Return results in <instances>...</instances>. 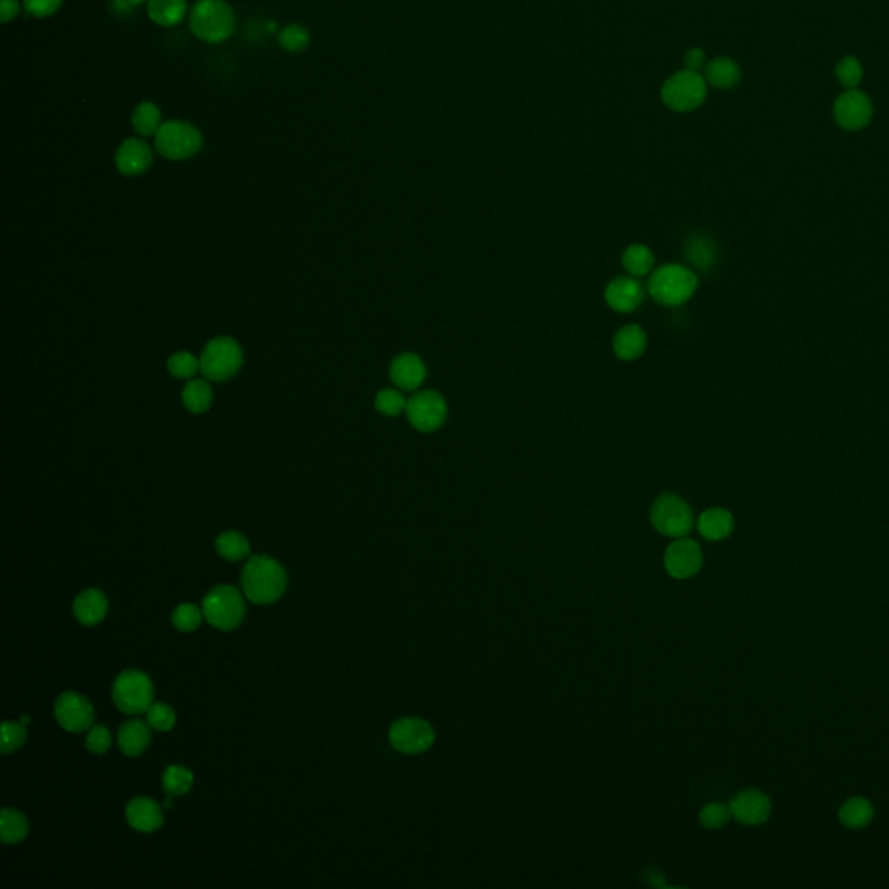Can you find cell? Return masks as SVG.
Instances as JSON below:
<instances>
[{
	"label": "cell",
	"instance_id": "6da1fadb",
	"mask_svg": "<svg viewBox=\"0 0 889 889\" xmlns=\"http://www.w3.org/2000/svg\"><path fill=\"white\" fill-rule=\"evenodd\" d=\"M242 587L247 598L256 605H269L282 598L287 587V575L278 561L259 554L247 561L242 571Z\"/></svg>",
	"mask_w": 889,
	"mask_h": 889
},
{
	"label": "cell",
	"instance_id": "7a4b0ae2",
	"mask_svg": "<svg viewBox=\"0 0 889 889\" xmlns=\"http://www.w3.org/2000/svg\"><path fill=\"white\" fill-rule=\"evenodd\" d=\"M699 287L697 273L682 265H663L657 268L646 285L650 298L667 308H678L690 301Z\"/></svg>",
	"mask_w": 889,
	"mask_h": 889
},
{
	"label": "cell",
	"instance_id": "3957f363",
	"mask_svg": "<svg viewBox=\"0 0 889 889\" xmlns=\"http://www.w3.org/2000/svg\"><path fill=\"white\" fill-rule=\"evenodd\" d=\"M191 32L210 44L223 42L235 32V13L225 0H198L189 16Z\"/></svg>",
	"mask_w": 889,
	"mask_h": 889
},
{
	"label": "cell",
	"instance_id": "277c9868",
	"mask_svg": "<svg viewBox=\"0 0 889 889\" xmlns=\"http://www.w3.org/2000/svg\"><path fill=\"white\" fill-rule=\"evenodd\" d=\"M650 520L655 530L665 537H686L693 529V512L688 502L676 493H662L652 506Z\"/></svg>",
	"mask_w": 889,
	"mask_h": 889
},
{
	"label": "cell",
	"instance_id": "5b68a950",
	"mask_svg": "<svg viewBox=\"0 0 889 889\" xmlns=\"http://www.w3.org/2000/svg\"><path fill=\"white\" fill-rule=\"evenodd\" d=\"M200 131L183 120H171L160 126L155 134V148L169 160H187L202 148Z\"/></svg>",
	"mask_w": 889,
	"mask_h": 889
},
{
	"label": "cell",
	"instance_id": "8992f818",
	"mask_svg": "<svg viewBox=\"0 0 889 889\" xmlns=\"http://www.w3.org/2000/svg\"><path fill=\"white\" fill-rule=\"evenodd\" d=\"M202 611L208 624L221 631H231L242 624L246 603L237 587L217 586L204 598Z\"/></svg>",
	"mask_w": 889,
	"mask_h": 889
},
{
	"label": "cell",
	"instance_id": "52a82bcc",
	"mask_svg": "<svg viewBox=\"0 0 889 889\" xmlns=\"http://www.w3.org/2000/svg\"><path fill=\"white\" fill-rule=\"evenodd\" d=\"M663 105L674 112L697 110L707 97V82L699 72L682 70L663 84Z\"/></svg>",
	"mask_w": 889,
	"mask_h": 889
},
{
	"label": "cell",
	"instance_id": "ba28073f",
	"mask_svg": "<svg viewBox=\"0 0 889 889\" xmlns=\"http://www.w3.org/2000/svg\"><path fill=\"white\" fill-rule=\"evenodd\" d=\"M244 363L240 344L231 338H217L208 342L200 357V372L214 382L233 378Z\"/></svg>",
	"mask_w": 889,
	"mask_h": 889
},
{
	"label": "cell",
	"instance_id": "9c48e42d",
	"mask_svg": "<svg viewBox=\"0 0 889 889\" xmlns=\"http://www.w3.org/2000/svg\"><path fill=\"white\" fill-rule=\"evenodd\" d=\"M114 702L126 714L146 712L153 703V682L141 671H124L114 682Z\"/></svg>",
	"mask_w": 889,
	"mask_h": 889
},
{
	"label": "cell",
	"instance_id": "30bf717a",
	"mask_svg": "<svg viewBox=\"0 0 889 889\" xmlns=\"http://www.w3.org/2000/svg\"><path fill=\"white\" fill-rule=\"evenodd\" d=\"M407 417L410 424L420 433H435L449 416L445 398L433 389L419 391L407 401Z\"/></svg>",
	"mask_w": 889,
	"mask_h": 889
},
{
	"label": "cell",
	"instance_id": "8fae6325",
	"mask_svg": "<svg viewBox=\"0 0 889 889\" xmlns=\"http://www.w3.org/2000/svg\"><path fill=\"white\" fill-rule=\"evenodd\" d=\"M389 742L401 754H420L435 743V730L426 719H398L389 730Z\"/></svg>",
	"mask_w": 889,
	"mask_h": 889
},
{
	"label": "cell",
	"instance_id": "7c38bea8",
	"mask_svg": "<svg viewBox=\"0 0 889 889\" xmlns=\"http://www.w3.org/2000/svg\"><path fill=\"white\" fill-rule=\"evenodd\" d=\"M663 565L667 573L678 581L695 577L703 565L701 546L686 537L676 539L672 544H669V548L665 549Z\"/></svg>",
	"mask_w": 889,
	"mask_h": 889
},
{
	"label": "cell",
	"instance_id": "4fadbf2b",
	"mask_svg": "<svg viewBox=\"0 0 889 889\" xmlns=\"http://www.w3.org/2000/svg\"><path fill=\"white\" fill-rule=\"evenodd\" d=\"M55 714L59 726L72 733H82L95 722V709L91 702L76 692H66L57 697Z\"/></svg>",
	"mask_w": 889,
	"mask_h": 889
},
{
	"label": "cell",
	"instance_id": "5bb4252c",
	"mask_svg": "<svg viewBox=\"0 0 889 889\" xmlns=\"http://www.w3.org/2000/svg\"><path fill=\"white\" fill-rule=\"evenodd\" d=\"M833 116L837 124L846 131L864 129L872 118V103L869 96L856 89L843 93L833 105Z\"/></svg>",
	"mask_w": 889,
	"mask_h": 889
},
{
	"label": "cell",
	"instance_id": "9a60e30c",
	"mask_svg": "<svg viewBox=\"0 0 889 889\" xmlns=\"http://www.w3.org/2000/svg\"><path fill=\"white\" fill-rule=\"evenodd\" d=\"M730 808L738 823L761 825L772 814V801L764 793L749 789L735 795L730 803Z\"/></svg>",
	"mask_w": 889,
	"mask_h": 889
},
{
	"label": "cell",
	"instance_id": "2e32d148",
	"mask_svg": "<svg viewBox=\"0 0 889 889\" xmlns=\"http://www.w3.org/2000/svg\"><path fill=\"white\" fill-rule=\"evenodd\" d=\"M644 287L636 277H619L605 290V301L617 313H632L644 301Z\"/></svg>",
	"mask_w": 889,
	"mask_h": 889
},
{
	"label": "cell",
	"instance_id": "e0dca14e",
	"mask_svg": "<svg viewBox=\"0 0 889 889\" xmlns=\"http://www.w3.org/2000/svg\"><path fill=\"white\" fill-rule=\"evenodd\" d=\"M115 164H116V169L126 176L143 174L152 167V148L143 139L129 137L118 146L116 155H115Z\"/></svg>",
	"mask_w": 889,
	"mask_h": 889
},
{
	"label": "cell",
	"instance_id": "ac0fdd59",
	"mask_svg": "<svg viewBox=\"0 0 889 889\" xmlns=\"http://www.w3.org/2000/svg\"><path fill=\"white\" fill-rule=\"evenodd\" d=\"M428 376L426 365L416 353H401L391 361L389 378L403 391H416Z\"/></svg>",
	"mask_w": 889,
	"mask_h": 889
},
{
	"label": "cell",
	"instance_id": "d6986e66",
	"mask_svg": "<svg viewBox=\"0 0 889 889\" xmlns=\"http://www.w3.org/2000/svg\"><path fill=\"white\" fill-rule=\"evenodd\" d=\"M127 823L139 833H155L164 825L162 808L150 797H136L126 810Z\"/></svg>",
	"mask_w": 889,
	"mask_h": 889
},
{
	"label": "cell",
	"instance_id": "ffe728a7",
	"mask_svg": "<svg viewBox=\"0 0 889 889\" xmlns=\"http://www.w3.org/2000/svg\"><path fill=\"white\" fill-rule=\"evenodd\" d=\"M648 344V338L643 327L631 323L622 327L615 336H613V353L617 359L624 361L638 359L644 353Z\"/></svg>",
	"mask_w": 889,
	"mask_h": 889
},
{
	"label": "cell",
	"instance_id": "44dd1931",
	"mask_svg": "<svg viewBox=\"0 0 889 889\" xmlns=\"http://www.w3.org/2000/svg\"><path fill=\"white\" fill-rule=\"evenodd\" d=\"M108 611V600L97 589H87L78 594L74 605L76 621L84 625H97Z\"/></svg>",
	"mask_w": 889,
	"mask_h": 889
},
{
	"label": "cell",
	"instance_id": "7402d4cb",
	"mask_svg": "<svg viewBox=\"0 0 889 889\" xmlns=\"http://www.w3.org/2000/svg\"><path fill=\"white\" fill-rule=\"evenodd\" d=\"M697 527L703 539L711 542H719L732 535V531L735 529V520L732 512L722 508H711L702 512Z\"/></svg>",
	"mask_w": 889,
	"mask_h": 889
},
{
	"label": "cell",
	"instance_id": "603a6c76",
	"mask_svg": "<svg viewBox=\"0 0 889 889\" xmlns=\"http://www.w3.org/2000/svg\"><path fill=\"white\" fill-rule=\"evenodd\" d=\"M152 742L150 724L143 721H127L122 724L118 732V747L126 756H139L143 754Z\"/></svg>",
	"mask_w": 889,
	"mask_h": 889
},
{
	"label": "cell",
	"instance_id": "cb8c5ba5",
	"mask_svg": "<svg viewBox=\"0 0 889 889\" xmlns=\"http://www.w3.org/2000/svg\"><path fill=\"white\" fill-rule=\"evenodd\" d=\"M703 78L716 89H732L740 82V66L730 57H716L705 65Z\"/></svg>",
	"mask_w": 889,
	"mask_h": 889
},
{
	"label": "cell",
	"instance_id": "d4e9b609",
	"mask_svg": "<svg viewBox=\"0 0 889 889\" xmlns=\"http://www.w3.org/2000/svg\"><path fill=\"white\" fill-rule=\"evenodd\" d=\"M684 256H686V261L692 265V268H695L699 271H709L712 266L716 265L718 248L709 237L693 235L684 246Z\"/></svg>",
	"mask_w": 889,
	"mask_h": 889
},
{
	"label": "cell",
	"instance_id": "484cf974",
	"mask_svg": "<svg viewBox=\"0 0 889 889\" xmlns=\"http://www.w3.org/2000/svg\"><path fill=\"white\" fill-rule=\"evenodd\" d=\"M874 818V806L865 797H853L839 810V820L848 829H864Z\"/></svg>",
	"mask_w": 889,
	"mask_h": 889
},
{
	"label": "cell",
	"instance_id": "4316f807",
	"mask_svg": "<svg viewBox=\"0 0 889 889\" xmlns=\"http://www.w3.org/2000/svg\"><path fill=\"white\" fill-rule=\"evenodd\" d=\"M187 0H148V15L160 26H176L187 15Z\"/></svg>",
	"mask_w": 889,
	"mask_h": 889
},
{
	"label": "cell",
	"instance_id": "83f0119b",
	"mask_svg": "<svg viewBox=\"0 0 889 889\" xmlns=\"http://www.w3.org/2000/svg\"><path fill=\"white\" fill-rule=\"evenodd\" d=\"M30 831L28 820L23 813H19L13 808H4L2 818H0V839L5 844H16L21 843Z\"/></svg>",
	"mask_w": 889,
	"mask_h": 889
},
{
	"label": "cell",
	"instance_id": "f1b7e54d",
	"mask_svg": "<svg viewBox=\"0 0 889 889\" xmlns=\"http://www.w3.org/2000/svg\"><path fill=\"white\" fill-rule=\"evenodd\" d=\"M181 398L191 414H204L212 403V388L204 379H191L185 386Z\"/></svg>",
	"mask_w": 889,
	"mask_h": 889
},
{
	"label": "cell",
	"instance_id": "f546056e",
	"mask_svg": "<svg viewBox=\"0 0 889 889\" xmlns=\"http://www.w3.org/2000/svg\"><path fill=\"white\" fill-rule=\"evenodd\" d=\"M622 265L631 277L638 278V277H644V275L652 273L653 265H655V258L648 247L643 246V244H632V246L627 247L624 254H622Z\"/></svg>",
	"mask_w": 889,
	"mask_h": 889
},
{
	"label": "cell",
	"instance_id": "4dcf8cb0",
	"mask_svg": "<svg viewBox=\"0 0 889 889\" xmlns=\"http://www.w3.org/2000/svg\"><path fill=\"white\" fill-rule=\"evenodd\" d=\"M217 552L229 561L246 560L250 554V544L246 537L238 531H225L216 539Z\"/></svg>",
	"mask_w": 889,
	"mask_h": 889
},
{
	"label": "cell",
	"instance_id": "1f68e13d",
	"mask_svg": "<svg viewBox=\"0 0 889 889\" xmlns=\"http://www.w3.org/2000/svg\"><path fill=\"white\" fill-rule=\"evenodd\" d=\"M160 120H162V114L158 110L157 105H153L150 101H145V103H139L133 112V127L136 133L141 134V136H153L157 134V131L160 129Z\"/></svg>",
	"mask_w": 889,
	"mask_h": 889
},
{
	"label": "cell",
	"instance_id": "d6a6232c",
	"mask_svg": "<svg viewBox=\"0 0 889 889\" xmlns=\"http://www.w3.org/2000/svg\"><path fill=\"white\" fill-rule=\"evenodd\" d=\"M162 783L164 791L169 795L187 794L193 785V773L185 766L172 764L164 772Z\"/></svg>",
	"mask_w": 889,
	"mask_h": 889
},
{
	"label": "cell",
	"instance_id": "836d02e7",
	"mask_svg": "<svg viewBox=\"0 0 889 889\" xmlns=\"http://www.w3.org/2000/svg\"><path fill=\"white\" fill-rule=\"evenodd\" d=\"M699 818H701V823L705 829L716 831V829L724 827L733 818V814H732V808L722 804V803H709L702 808Z\"/></svg>",
	"mask_w": 889,
	"mask_h": 889
},
{
	"label": "cell",
	"instance_id": "e575fe53",
	"mask_svg": "<svg viewBox=\"0 0 889 889\" xmlns=\"http://www.w3.org/2000/svg\"><path fill=\"white\" fill-rule=\"evenodd\" d=\"M167 370L174 378H195V374L200 372V359H195L188 351H179V353L172 355L167 361Z\"/></svg>",
	"mask_w": 889,
	"mask_h": 889
},
{
	"label": "cell",
	"instance_id": "d590c367",
	"mask_svg": "<svg viewBox=\"0 0 889 889\" xmlns=\"http://www.w3.org/2000/svg\"><path fill=\"white\" fill-rule=\"evenodd\" d=\"M407 401L397 389H382L376 397V409L382 416L397 417L407 410Z\"/></svg>",
	"mask_w": 889,
	"mask_h": 889
},
{
	"label": "cell",
	"instance_id": "8d00e7d4",
	"mask_svg": "<svg viewBox=\"0 0 889 889\" xmlns=\"http://www.w3.org/2000/svg\"><path fill=\"white\" fill-rule=\"evenodd\" d=\"M202 613L204 611H200L197 605L191 603L179 605L172 613V624L181 632H191L202 624Z\"/></svg>",
	"mask_w": 889,
	"mask_h": 889
},
{
	"label": "cell",
	"instance_id": "74e56055",
	"mask_svg": "<svg viewBox=\"0 0 889 889\" xmlns=\"http://www.w3.org/2000/svg\"><path fill=\"white\" fill-rule=\"evenodd\" d=\"M278 42L288 53H301L309 44V34L303 25H288L280 32Z\"/></svg>",
	"mask_w": 889,
	"mask_h": 889
},
{
	"label": "cell",
	"instance_id": "f35d334b",
	"mask_svg": "<svg viewBox=\"0 0 889 889\" xmlns=\"http://www.w3.org/2000/svg\"><path fill=\"white\" fill-rule=\"evenodd\" d=\"M146 722L157 732H169L176 724V714L167 703L155 702L146 711Z\"/></svg>",
	"mask_w": 889,
	"mask_h": 889
},
{
	"label": "cell",
	"instance_id": "ab89813d",
	"mask_svg": "<svg viewBox=\"0 0 889 889\" xmlns=\"http://www.w3.org/2000/svg\"><path fill=\"white\" fill-rule=\"evenodd\" d=\"M25 726L26 724H23V722L19 724V722H13V721L2 722V753L4 754L15 753L25 743V740H26Z\"/></svg>",
	"mask_w": 889,
	"mask_h": 889
},
{
	"label": "cell",
	"instance_id": "60d3db41",
	"mask_svg": "<svg viewBox=\"0 0 889 889\" xmlns=\"http://www.w3.org/2000/svg\"><path fill=\"white\" fill-rule=\"evenodd\" d=\"M835 76L844 87H852L853 89L862 82L864 70H862V65L856 57H843L835 68Z\"/></svg>",
	"mask_w": 889,
	"mask_h": 889
},
{
	"label": "cell",
	"instance_id": "b9f144b4",
	"mask_svg": "<svg viewBox=\"0 0 889 889\" xmlns=\"http://www.w3.org/2000/svg\"><path fill=\"white\" fill-rule=\"evenodd\" d=\"M86 745L93 754H105L112 745L110 730L103 724H93L87 740H86Z\"/></svg>",
	"mask_w": 889,
	"mask_h": 889
},
{
	"label": "cell",
	"instance_id": "7bdbcfd3",
	"mask_svg": "<svg viewBox=\"0 0 889 889\" xmlns=\"http://www.w3.org/2000/svg\"><path fill=\"white\" fill-rule=\"evenodd\" d=\"M63 0H23V7L35 18H49L61 7Z\"/></svg>",
	"mask_w": 889,
	"mask_h": 889
},
{
	"label": "cell",
	"instance_id": "ee69618b",
	"mask_svg": "<svg viewBox=\"0 0 889 889\" xmlns=\"http://www.w3.org/2000/svg\"><path fill=\"white\" fill-rule=\"evenodd\" d=\"M703 61H705V55H703L702 49H690L684 55V70L699 72L702 66H703Z\"/></svg>",
	"mask_w": 889,
	"mask_h": 889
},
{
	"label": "cell",
	"instance_id": "f6af8a7d",
	"mask_svg": "<svg viewBox=\"0 0 889 889\" xmlns=\"http://www.w3.org/2000/svg\"><path fill=\"white\" fill-rule=\"evenodd\" d=\"M18 0H0V19L2 23H9L11 19L16 18L19 15Z\"/></svg>",
	"mask_w": 889,
	"mask_h": 889
},
{
	"label": "cell",
	"instance_id": "bcb514c9",
	"mask_svg": "<svg viewBox=\"0 0 889 889\" xmlns=\"http://www.w3.org/2000/svg\"><path fill=\"white\" fill-rule=\"evenodd\" d=\"M145 2H146V0H129V4H131L133 7L134 5H141V4H145Z\"/></svg>",
	"mask_w": 889,
	"mask_h": 889
},
{
	"label": "cell",
	"instance_id": "7dc6e473",
	"mask_svg": "<svg viewBox=\"0 0 889 889\" xmlns=\"http://www.w3.org/2000/svg\"><path fill=\"white\" fill-rule=\"evenodd\" d=\"M277 30V23H269L268 25V32H275Z\"/></svg>",
	"mask_w": 889,
	"mask_h": 889
},
{
	"label": "cell",
	"instance_id": "c3c4849f",
	"mask_svg": "<svg viewBox=\"0 0 889 889\" xmlns=\"http://www.w3.org/2000/svg\"><path fill=\"white\" fill-rule=\"evenodd\" d=\"M30 721H32V718H30V716H23V718H21V722H23V724H28Z\"/></svg>",
	"mask_w": 889,
	"mask_h": 889
}]
</instances>
